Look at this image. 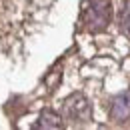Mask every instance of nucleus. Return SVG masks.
<instances>
[{
    "label": "nucleus",
    "instance_id": "f257e3e1",
    "mask_svg": "<svg viewBox=\"0 0 130 130\" xmlns=\"http://www.w3.org/2000/svg\"><path fill=\"white\" fill-rule=\"evenodd\" d=\"M110 16H112L110 0H88L82 12V24L88 32L96 34L110 24Z\"/></svg>",
    "mask_w": 130,
    "mask_h": 130
},
{
    "label": "nucleus",
    "instance_id": "7ed1b4c3",
    "mask_svg": "<svg viewBox=\"0 0 130 130\" xmlns=\"http://www.w3.org/2000/svg\"><path fill=\"white\" fill-rule=\"evenodd\" d=\"M110 116H112L114 120H126V118H130V92L118 94L112 100Z\"/></svg>",
    "mask_w": 130,
    "mask_h": 130
},
{
    "label": "nucleus",
    "instance_id": "f03ea898",
    "mask_svg": "<svg viewBox=\"0 0 130 130\" xmlns=\"http://www.w3.org/2000/svg\"><path fill=\"white\" fill-rule=\"evenodd\" d=\"M64 116L68 120L76 122V124H86L92 118V108H90V102L86 100V96L80 94V92H76V94L66 98Z\"/></svg>",
    "mask_w": 130,
    "mask_h": 130
},
{
    "label": "nucleus",
    "instance_id": "39448f33",
    "mask_svg": "<svg viewBox=\"0 0 130 130\" xmlns=\"http://www.w3.org/2000/svg\"><path fill=\"white\" fill-rule=\"evenodd\" d=\"M120 28H122V32H126L130 36V0L126 2V6L122 8V14H120Z\"/></svg>",
    "mask_w": 130,
    "mask_h": 130
},
{
    "label": "nucleus",
    "instance_id": "20e7f679",
    "mask_svg": "<svg viewBox=\"0 0 130 130\" xmlns=\"http://www.w3.org/2000/svg\"><path fill=\"white\" fill-rule=\"evenodd\" d=\"M36 126H38V128H60V126H62V118L54 112V110H48V108H46V110H42L38 122H36Z\"/></svg>",
    "mask_w": 130,
    "mask_h": 130
}]
</instances>
